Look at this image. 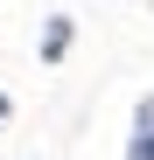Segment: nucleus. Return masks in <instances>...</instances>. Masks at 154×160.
I'll return each mask as SVG.
<instances>
[{"mask_svg":"<svg viewBox=\"0 0 154 160\" xmlns=\"http://www.w3.org/2000/svg\"><path fill=\"white\" fill-rule=\"evenodd\" d=\"M63 49H70V21H49V35H42V56H49V63H56V56H63Z\"/></svg>","mask_w":154,"mask_h":160,"instance_id":"obj_1","label":"nucleus"},{"mask_svg":"<svg viewBox=\"0 0 154 160\" xmlns=\"http://www.w3.org/2000/svg\"><path fill=\"white\" fill-rule=\"evenodd\" d=\"M126 160H154V125H147V132H133V146H126Z\"/></svg>","mask_w":154,"mask_h":160,"instance_id":"obj_2","label":"nucleus"},{"mask_svg":"<svg viewBox=\"0 0 154 160\" xmlns=\"http://www.w3.org/2000/svg\"><path fill=\"white\" fill-rule=\"evenodd\" d=\"M0 118H7V98H0Z\"/></svg>","mask_w":154,"mask_h":160,"instance_id":"obj_3","label":"nucleus"}]
</instances>
